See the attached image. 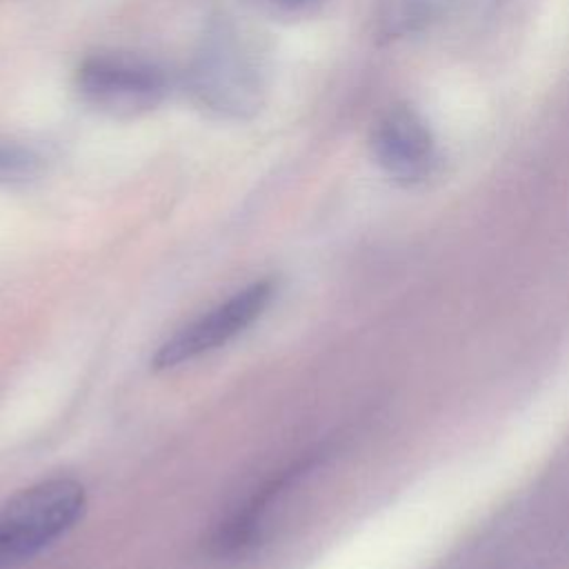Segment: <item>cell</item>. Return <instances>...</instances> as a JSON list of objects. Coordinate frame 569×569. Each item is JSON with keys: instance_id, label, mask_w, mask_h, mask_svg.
<instances>
[{"instance_id": "cell-3", "label": "cell", "mask_w": 569, "mask_h": 569, "mask_svg": "<svg viewBox=\"0 0 569 569\" xmlns=\"http://www.w3.org/2000/svg\"><path fill=\"white\" fill-rule=\"evenodd\" d=\"M244 40L220 31L207 40L193 67V91L207 109L242 118L260 104V67Z\"/></svg>"}, {"instance_id": "cell-6", "label": "cell", "mask_w": 569, "mask_h": 569, "mask_svg": "<svg viewBox=\"0 0 569 569\" xmlns=\"http://www.w3.org/2000/svg\"><path fill=\"white\" fill-rule=\"evenodd\" d=\"M36 156L13 142H0V182L24 180L36 171Z\"/></svg>"}, {"instance_id": "cell-7", "label": "cell", "mask_w": 569, "mask_h": 569, "mask_svg": "<svg viewBox=\"0 0 569 569\" xmlns=\"http://www.w3.org/2000/svg\"><path fill=\"white\" fill-rule=\"evenodd\" d=\"M273 9L284 11V13H298V11H307L313 4H318L320 0H267Z\"/></svg>"}, {"instance_id": "cell-1", "label": "cell", "mask_w": 569, "mask_h": 569, "mask_svg": "<svg viewBox=\"0 0 569 569\" xmlns=\"http://www.w3.org/2000/svg\"><path fill=\"white\" fill-rule=\"evenodd\" d=\"M87 496L73 478H49L18 491L0 509V569H13L64 536L84 513Z\"/></svg>"}, {"instance_id": "cell-5", "label": "cell", "mask_w": 569, "mask_h": 569, "mask_svg": "<svg viewBox=\"0 0 569 569\" xmlns=\"http://www.w3.org/2000/svg\"><path fill=\"white\" fill-rule=\"evenodd\" d=\"M371 153L378 167L400 184H420L438 167L431 129L407 104L387 109L371 131Z\"/></svg>"}, {"instance_id": "cell-2", "label": "cell", "mask_w": 569, "mask_h": 569, "mask_svg": "<svg viewBox=\"0 0 569 569\" xmlns=\"http://www.w3.org/2000/svg\"><path fill=\"white\" fill-rule=\"evenodd\" d=\"M78 98L107 118L131 120L153 111L167 96L164 71L133 53H96L76 71Z\"/></svg>"}, {"instance_id": "cell-4", "label": "cell", "mask_w": 569, "mask_h": 569, "mask_svg": "<svg viewBox=\"0 0 569 569\" xmlns=\"http://www.w3.org/2000/svg\"><path fill=\"white\" fill-rule=\"evenodd\" d=\"M271 298V280H258L236 291L229 300L202 313L200 318L176 331L169 340H164L151 360L153 369H173L182 362L196 360L222 347L224 342L242 333L253 320H258L269 307Z\"/></svg>"}]
</instances>
